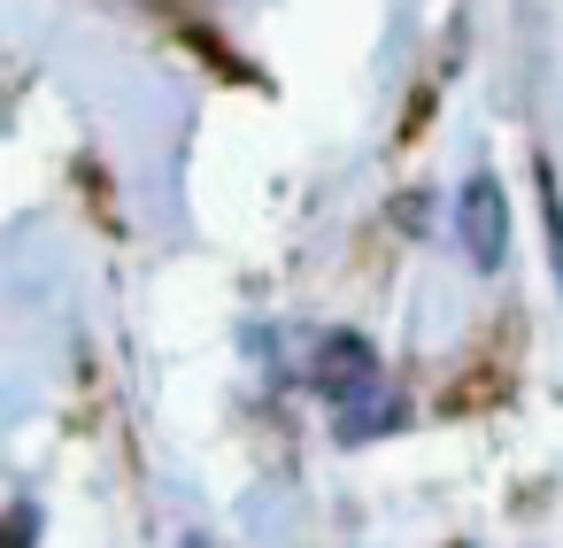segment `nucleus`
I'll use <instances>...</instances> for the list:
<instances>
[{"mask_svg":"<svg viewBox=\"0 0 563 548\" xmlns=\"http://www.w3.org/2000/svg\"><path fill=\"white\" fill-rule=\"evenodd\" d=\"M309 379H317V394H324L332 409H347V402L378 394V355H371V340H355V332H324L317 355H309Z\"/></svg>","mask_w":563,"mask_h":548,"instance_id":"f257e3e1","label":"nucleus"},{"mask_svg":"<svg viewBox=\"0 0 563 548\" xmlns=\"http://www.w3.org/2000/svg\"><path fill=\"white\" fill-rule=\"evenodd\" d=\"M455 224H463V248H471V263H478V271H494V263L509 255V201H501V186H494L486 171H471Z\"/></svg>","mask_w":563,"mask_h":548,"instance_id":"f03ea898","label":"nucleus"},{"mask_svg":"<svg viewBox=\"0 0 563 548\" xmlns=\"http://www.w3.org/2000/svg\"><path fill=\"white\" fill-rule=\"evenodd\" d=\"M540 217H548V255H555V278H563V186H555V163H540Z\"/></svg>","mask_w":563,"mask_h":548,"instance_id":"7ed1b4c3","label":"nucleus"},{"mask_svg":"<svg viewBox=\"0 0 563 548\" xmlns=\"http://www.w3.org/2000/svg\"><path fill=\"white\" fill-rule=\"evenodd\" d=\"M424 117H432V86H417V101H409V117H401V140H417Z\"/></svg>","mask_w":563,"mask_h":548,"instance_id":"20e7f679","label":"nucleus"},{"mask_svg":"<svg viewBox=\"0 0 563 548\" xmlns=\"http://www.w3.org/2000/svg\"><path fill=\"white\" fill-rule=\"evenodd\" d=\"M394 209H401V232H424V209H432V201H424V194H401Z\"/></svg>","mask_w":563,"mask_h":548,"instance_id":"39448f33","label":"nucleus"}]
</instances>
